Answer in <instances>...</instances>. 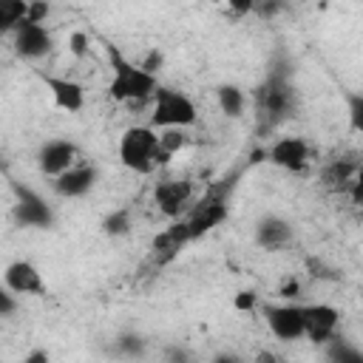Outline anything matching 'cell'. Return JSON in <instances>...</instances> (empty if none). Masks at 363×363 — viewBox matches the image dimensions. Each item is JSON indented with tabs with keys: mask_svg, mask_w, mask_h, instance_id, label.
Segmentation results:
<instances>
[{
	"mask_svg": "<svg viewBox=\"0 0 363 363\" xmlns=\"http://www.w3.org/2000/svg\"><path fill=\"white\" fill-rule=\"evenodd\" d=\"M108 60H111V82H108V96L122 105H142L153 99L159 88V77L142 68V62L128 60L119 48L108 45Z\"/></svg>",
	"mask_w": 363,
	"mask_h": 363,
	"instance_id": "6da1fadb",
	"label": "cell"
},
{
	"mask_svg": "<svg viewBox=\"0 0 363 363\" xmlns=\"http://www.w3.org/2000/svg\"><path fill=\"white\" fill-rule=\"evenodd\" d=\"M119 162L122 167H128L136 176H150L156 167L167 164L173 156L159 145V130L147 122V125H130L116 145Z\"/></svg>",
	"mask_w": 363,
	"mask_h": 363,
	"instance_id": "7a4b0ae2",
	"label": "cell"
},
{
	"mask_svg": "<svg viewBox=\"0 0 363 363\" xmlns=\"http://www.w3.org/2000/svg\"><path fill=\"white\" fill-rule=\"evenodd\" d=\"M255 99H258V111H261V119L267 122V128L286 122L298 108V91L289 79V71L269 68L267 79L258 85Z\"/></svg>",
	"mask_w": 363,
	"mask_h": 363,
	"instance_id": "3957f363",
	"label": "cell"
},
{
	"mask_svg": "<svg viewBox=\"0 0 363 363\" xmlns=\"http://www.w3.org/2000/svg\"><path fill=\"white\" fill-rule=\"evenodd\" d=\"M199 122V108L193 96H187L179 88L159 85L153 94V111H150V125L156 130L162 128H190Z\"/></svg>",
	"mask_w": 363,
	"mask_h": 363,
	"instance_id": "277c9868",
	"label": "cell"
},
{
	"mask_svg": "<svg viewBox=\"0 0 363 363\" xmlns=\"http://www.w3.org/2000/svg\"><path fill=\"white\" fill-rule=\"evenodd\" d=\"M261 315L267 329L272 332V337H278L281 343H295L303 337V303L298 301H269L261 303Z\"/></svg>",
	"mask_w": 363,
	"mask_h": 363,
	"instance_id": "5b68a950",
	"label": "cell"
},
{
	"mask_svg": "<svg viewBox=\"0 0 363 363\" xmlns=\"http://www.w3.org/2000/svg\"><path fill=\"white\" fill-rule=\"evenodd\" d=\"M11 45H14V54L20 60H43L51 54L54 48V37L51 31L45 28V23H34V20H23L14 31H11Z\"/></svg>",
	"mask_w": 363,
	"mask_h": 363,
	"instance_id": "8992f818",
	"label": "cell"
},
{
	"mask_svg": "<svg viewBox=\"0 0 363 363\" xmlns=\"http://www.w3.org/2000/svg\"><path fill=\"white\" fill-rule=\"evenodd\" d=\"M340 326V309L332 303H303V337L315 346H326Z\"/></svg>",
	"mask_w": 363,
	"mask_h": 363,
	"instance_id": "52a82bcc",
	"label": "cell"
},
{
	"mask_svg": "<svg viewBox=\"0 0 363 363\" xmlns=\"http://www.w3.org/2000/svg\"><path fill=\"white\" fill-rule=\"evenodd\" d=\"M17 193V204H14V221L20 227H28V230H48L54 227V210L51 204L31 187H14Z\"/></svg>",
	"mask_w": 363,
	"mask_h": 363,
	"instance_id": "ba28073f",
	"label": "cell"
},
{
	"mask_svg": "<svg viewBox=\"0 0 363 363\" xmlns=\"http://www.w3.org/2000/svg\"><path fill=\"white\" fill-rule=\"evenodd\" d=\"M267 159L289 173H303L312 162V150L306 145V139L301 136H278L269 147H267Z\"/></svg>",
	"mask_w": 363,
	"mask_h": 363,
	"instance_id": "9c48e42d",
	"label": "cell"
},
{
	"mask_svg": "<svg viewBox=\"0 0 363 363\" xmlns=\"http://www.w3.org/2000/svg\"><path fill=\"white\" fill-rule=\"evenodd\" d=\"M77 162H79V150L71 139H45L37 147V167L43 176L57 179L60 173H65Z\"/></svg>",
	"mask_w": 363,
	"mask_h": 363,
	"instance_id": "30bf717a",
	"label": "cell"
},
{
	"mask_svg": "<svg viewBox=\"0 0 363 363\" xmlns=\"http://www.w3.org/2000/svg\"><path fill=\"white\" fill-rule=\"evenodd\" d=\"M96 182H99L96 164L77 162L74 167H68L65 173H60V176L51 182V187H54V193L62 196V199H82V196H88V193L96 187Z\"/></svg>",
	"mask_w": 363,
	"mask_h": 363,
	"instance_id": "8fae6325",
	"label": "cell"
},
{
	"mask_svg": "<svg viewBox=\"0 0 363 363\" xmlns=\"http://www.w3.org/2000/svg\"><path fill=\"white\" fill-rule=\"evenodd\" d=\"M252 238H255V244H258L261 250H267V252H281L284 247L292 244V224H289L284 216H278V213H267V216H261V218L255 221Z\"/></svg>",
	"mask_w": 363,
	"mask_h": 363,
	"instance_id": "7c38bea8",
	"label": "cell"
},
{
	"mask_svg": "<svg viewBox=\"0 0 363 363\" xmlns=\"http://www.w3.org/2000/svg\"><path fill=\"white\" fill-rule=\"evenodd\" d=\"M224 218H227V201H224L221 196H216V193H213V196L201 199V201L193 207V213L184 218L190 241H196L199 235L210 233V230H213V227H218Z\"/></svg>",
	"mask_w": 363,
	"mask_h": 363,
	"instance_id": "4fadbf2b",
	"label": "cell"
},
{
	"mask_svg": "<svg viewBox=\"0 0 363 363\" xmlns=\"http://www.w3.org/2000/svg\"><path fill=\"white\" fill-rule=\"evenodd\" d=\"M3 286L11 289L14 295H43L45 292V278H43V272L31 261L17 258V261H11L6 267Z\"/></svg>",
	"mask_w": 363,
	"mask_h": 363,
	"instance_id": "5bb4252c",
	"label": "cell"
},
{
	"mask_svg": "<svg viewBox=\"0 0 363 363\" xmlns=\"http://www.w3.org/2000/svg\"><path fill=\"white\" fill-rule=\"evenodd\" d=\"M190 196H193V184L187 179H164L153 190V201L159 213H164L167 218H179L190 204Z\"/></svg>",
	"mask_w": 363,
	"mask_h": 363,
	"instance_id": "9a60e30c",
	"label": "cell"
},
{
	"mask_svg": "<svg viewBox=\"0 0 363 363\" xmlns=\"http://www.w3.org/2000/svg\"><path fill=\"white\" fill-rule=\"evenodd\" d=\"M43 85L48 88L54 105L65 113H79L85 108V88L77 82V79H68V77H57V74H40Z\"/></svg>",
	"mask_w": 363,
	"mask_h": 363,
	"instance_id": "2e32d148",
	"label": "cell"
},
{
	"mask_svg": "<svg viewBox=\"0 0 363 363\" xmlns=\"http://www.w3.org/2000/svg\"><path fill=\"white\" fill-rule=\"evenodd\" d=\"M216 102H218V108H221L224 116L238 119V116L244 113V108H247V94H244L238 85L224 82V85L216 88Z\"/></svg>",
	"mask_w": 363,
	"mask_h": 363,
	"instance_id": "e0dca14e",
	"label": "cell"
},
{
	"mask_svg": "<svg viewBox=\"0 0 363 363\" xmlns=\"http://www.w3.org/2000/svg\"><path fill=\"white\" fill-rule=\"evenodd\" d=\"M357 167H360V162L335 159L332 164H326V170H323V182H326L329 187H340V190H346V187L352 184V179H354Z\"/></svg>",
	"mask_w": 363,
	"mask_h": 363,
	"instance_id": "ac0fdd59",
	"label": "cell"
},
{
	"mask_svg": "<svg viewBox=\"0 0 363 363\" xmlns=\"http://www.w3.org/2000/svg\"><path fill=\"white\" fill-rule=\"evenodd\" d=\"M99 227H102V233H105L108 238H122V235L130 233V227H133V216H130L128 207H116V210H111V213L102 218Z\"/></svg>",
	"mask_w": 363,
	"mask_h": 363,
	"instance_id": "d6986e66",
	"label": "cell"
},
{
	"mask_svg": "<svg viewBox=\"0 0 363 363\" xmlns=\"http://www.w3.org/2000/svg\"><path fill=\"white\" fill-rule=\"evenodd\" d=\"M28 17V0H0V26L3 31H14Z\"/></svg>",
	"mask_w": 363,
	"mask_h": 363,
	"instance_id": "ffe728a7",
	"label": "cell"
},
{
	"mask_svg": "<svg viewBox=\"0 0 363 363\" xmlns=\"http://www.w3.org/2000/svg\"><path fill=\"white\" fill-rule=\"evenodd\" d=\"M145 346H147V340H145L139 332H122V335L113 340V349H116V354H122V357H142V354H145Z\"/></svg>",
	"mask_w": 363,
	"mask_h": 363,
	"instance_id": "44dd1931",
	"label": "cell"
},
{
	"mask_svg": "<svg viewBox=\"0 0 363 363\" xmlns=\"http://www.w3.org/2000/svg\"><path fill=\"white\" fill-rule=\"evenodd\" d=\"M159 145H162L170 156H176L179 150H184V147L190 145L187 128H162V130H159Z\"/></svg>",
	"mask_w": 363,
	"mask_h": 363,
	"instance_id": "7402d4cb",
	"label": "cell"
},
{
	"mask_svg": "<svg viewBox=\"0 0 363 363\" xmlns=\"http://www.w3.org/2000/svg\"><path fill=\"white\" fill-rule=\"evenodd\" d=\"M326 346H329L326 354H329L332 360H340V363H360V360H363V352L354 349V346H349V343H346L343 337H337V335H335Z\"/></svg>",
	"mask_w": 363,
	"mask_h": 363,
	"instance_id": "603a6c76",
	"label": "cell"
},
{
	"mask_svg": "<svg viewBox=\"0 0 363 363\" xmlns=\"http://www.w3.org/2000/svg\"><path fill=\"white\" fill-rule=\"evenodd\" d=\"M346 116L354 133H363V91H346Z\"/></svg>",
	"mask_w": 363,
	"mask_h": 363,
	"instance_id": "cb8c5ba5",
	"label": "cell"
},
{
	"mask_svg": "<svg viewBox=\"0 0 363 363\" xmlns=\"http://www.w3.org/2000/svg\"><path fill=\"white\" fill-rule=\"evenodd\" d=\"M301 292H303V289H301V281H298L295 275H289V278L278 286V301H298Z\"/></svg>",
	"mask_w": 363,
	"mask_h": 363,
	"instance_id": "d4e9b609",
	"label": "cell"
},
{
	"mask_svg": "<svg viewBox=\"0 0 363 363\" xmlns=\"http://www.w3.org/2000/svg\"><path fill=\"white\" fill-rule=\"evenodd\" d=\"M233 306H235L238 312H252V309L258 306V295H255V289H241V292H235Z\"/></svg>",
	"mask_w": 363,
	"mask_h": 363,
	"instance_id": "484cf974",
	"label": "cell"
},
{
	"mask_svg": "<svg viewBox=\"0 0 363 363\" xmlns=\"http://www.w3.org/2000/svg\"><path fill=\"white\" fill-rule=\"evenodd\" d=\"M88 48H91V40H88L85 31H74V34L68 37V51H71L74 57H85Z\"/></svg>",
	"mask_w": 363,
	"mask_h": 363,
	"instance_id": "4316f807",
	"label": "cell"
},
{
	"mask_svg": "<svg viewBox=\"0 0 363 363\" xmlns=\"http://www.w3.org/2000/svg\"><path fill=\"white\" fill-rule=\"evenodd\" d=\"M346 196H349L357 207H363V162H360V167H357V173H354L352 184L346 187Z\"/></svg>",
	"mask_w": 363,
	"mask_h": 363,
	"instance_id": "83f0119b",
	"label": "cell"
},
{
	"mask_svg": "<svg viewBox=\"0 0 363 363\" xmlns=\"http://www.w3.org/2000/svg\"><path fill=\"white\" fill-rule=\"evenodd\" d=\"M17 298H20V295H14L11 289H3V292H0V318H11V315H14Z\"/></svg>",
	"mask_w": 363,
	"mask_h": 363,
	"instance_id": "f1b7e54d",
	"label": "cell"
},
{
	"mask_svg": "<svg viewBox=\"0 0 363 363\" xmlns=\"http://www.w3.org/2000/svg\"><path fill=\"white\" fill-rule=\"evenodd\" d=\"M45 17H48V3L45 0H28V20L45 23Z\"/></svg>",
	"mask_w": 363,
	"mask_h": 363,
	"instance_id": "f546056e",
	"label": "cell"
},
{
	"mask_svg": "<svg viewBox=\"0 0 363 363\" xmlns=\"http://www.w3.org/2000/svg\"><path fill=\"white\" fill-rule=\"evenodd\" d=\"M162 62H164V54H162L159 48H150L147 57L142 60V68H147L150 74H159V71H162Z\"/></svg>",
	"mask_w": 363,
	"mask_h": 363,
	"instance_id": "4dcf8cb0",
	"label": "cell"
},
{
	"mask_svg": "<svg viewBox=\"0 0 363 363\" xmlns=\"http://www.w3.org/2000/svg\"><path fill=\"white\" fill-rule=\"evenodd\" d=\"M306 267H309V275H312V278H337V275H335V269H329L320 258H309V261H306Z\"/></svg>",
	"mask_w": 363,
	"mask_h": 363,
	"instance_id": "1f68e13d",
	"label": "cell"
},
{
	"mask_svg": "<svg viewBox=\"0 0 363 363\" xmlns=\"http://www.w3.org/2000/svg\"><path fill=\"white\" fill-rule=\"evenodd\" d=\"M227 9H230L235 17H244V14H250V11L258 9V0H227Z\"/></svg>",
	"mask_w": 363,
	"mask_h": 363,
	"instance_id": "d6a6232c",
	"label": "cell"
},
{
	"mask_svg": "<svg viewBox=\"0 0 363 363\" xmlns=\"http://www.w3.org/2000/svg\"><path fill=\"white\" fill-rule=\"evenodd\" d=\"M48 360V352H31L23 357V363H45Z\"/></svg>",
	"mask_w": 363,
	"mask_h": 363,
	"instance_id": "836d02e7",
	"label": "cell"
},
{
	"mask_svg": "<svg viewBox=\"0 0 363 363\" xmlns=\"http://www.w3.org/2000/svg\"><path fill=\"white\" fill-rule=\"evenodd\" d=\"M213 3H227V0H213Z\"/></svg>",
	"mask_w": 363,
	"mask_h": 363,
	"instance_id": "e575fe53",
	"label": "cell"
}]
</instances>
